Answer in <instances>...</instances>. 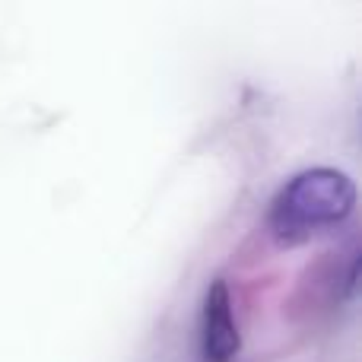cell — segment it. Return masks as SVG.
Masks as SVG:
<instances>
[{"label":"cell","mask_w":362,"mask_h":362,"mask_svg":"<svg viewBox=\"0 0 362 362\" xmlns=\"http://www.w3.org/2000/svg\"><path fill=\"white\" fill-rule=\"evenodd\" d=\"M238 325L232 315V296L223 280H216L204 296L200 308V359L204 362H232L238 356Z\"/></svg>","instance_id":"cell-2"},{"label":"cell","mask_w":362,"mask_h":362,"mask_svg":"<svg viewBox=\"0 0 362 362\" xmlns=\"http://www.w3.org/2000/svg\"><path fill=\"white\" fill-rule=\"evenodd\" d=\"M356 210V185L340 169L315 165L296 172L276 191L267 213V226L280 242L296 245L318 232L340 226Z\"/></svg>","instance_id":"cell-1"}]
</instances>
